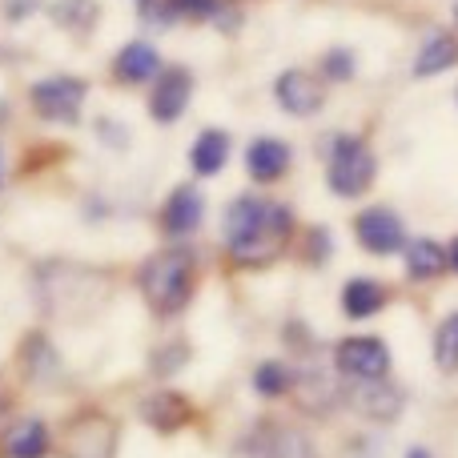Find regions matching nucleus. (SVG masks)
<instances>
[{
    "label": "nucleus",
    "instance_id": "obj_1",
    "mask_svg": "<svg viewBox=\"0 0 458 458\" xmlns=\"http://www.w3.org/2000/svg\"><path fill=\"white\" fill-rule=\"evenodd\" d=\"M293 233V214L269 198H237L225 214V250L237 266H269L282 258Z\"/></svg>",
    "mask_w": 458,
    "mask_h": 458
},
{
    "label": "nucleus",
    "instance_id": "obj_2",
    "mask_svg": "<svg viewBox=\"0 0 458 458\" xmlns=\"http://www.w3.org/2000/svg\"><path fill=\"white\" fill-rule=\"evenodd\" d=\"M137 285H141V298L161 318L182 314L193 293V253L182 250V245H169V250L153 253L141 266V274H137Z\"/></svg>",
    "mask_w": 458,
    "mask_h": 458
},
{
    "label": "nucleus",
    "instance_id": "obj_3",
    "mask_svg": "<svg viewBox=\"0 0 458 458\" xmlns=\"http://www.w3.org/2000/svg\"><path fill=\"white\" fill-rule=\"evenodd\" d=\"M378 174V161H374L370 145L362 137H338L330 149V169H326V182L338 198H362L374 185Z\"/></svg>",
    "mask_w": 458,
    "mask_h": 458
},
{
    "label": "nucleus",
    "instance_id": "obj_4",
    "mask_svg": "<svg viewBox=\"0 0 458 458\" xmlns=\"http://www.w3.org/2000/svg\"><path fill=\"white\" fill-rule=\"evenodd\" d=\"M89 85L81 77H45L29 89V101L37 109V117L56 121V125H72L81 117V105H85Z\"/></svg>",
    "mask_w": 458,
    "mask_h": 458
},
{
    "label": "nucleus",
    "instance_id": "obj_5",
    "mask_svg": "<svg viewBox=\"0 0 458 458\" xmlns=\"http://www.w3.org/2000/svg\"><path fill=\"white\" fill-rule=\"evenodd\" d=\"M334 366L354 382H378L390 374V346L382 338H342L334 346Z\"/></svg>",
    "mask_w": 458,
    "mask_h": 458
},
{
    "label": "nucleus",
    "instance_id": "obj_6",
    "mask_svg": "<svg viewBox=\"0 0 458 458\" xmlns=\"http://www.w3.org/2000/svg\"><path fill=\"white\" fill-rule=\"evenodd\" d=\"M64 458H117V427L105 414H81L61 438Z\"/></svg>",
    "mask_w": 458,
    "mask_h": 458
},
{
    "label": "nucleus",
    "instance_id": "obj_7",
    "mask_svg": "<svg viewBox=\"0 0 458 458\" xmlns=\"http://www.w3.org/2000/svg\"><path fill=\"white\" fill-rule=\"evenodd\" d=\"M237 458H318L306 435L298 430L274 427V422H258L250 435L237 443Z\"/></svg>",
    "mask_w": 458,
    "mask_h": 458
},
{
    "label": "nucleus",
    "instance_id": "obj_8",
    "mask_svg": "<svg viewBox=\"0 0 458 458\" xmlns=\"http://www.w3.org/2000/svg\"><path fill=\"white\" fill-rule=\"evenodd\" d=\"M354 237H358V245H362L366 253H378V258H386V253H398L406 245L403 217H398L394 209H386V206L362 209V214L354 217Z\"/></svg>",
    "mask_w": 458,
    "mask_h": 458
},
{
    "label": "nucleus",
    "instance_id": "obj_9",
    "mask_svg": "<svg viewBox=\"0 0 458 458\" xmlns=\"http://www.w3.org/2000/svg\"><path fill=\"white\" fill-rule=\"evenodd\" d=\"M190 97H193V72L190 69H182V64L161 69L157 85H153V93H149V117L157 121V125H174V121L185 113Z\"/></svg>",
    "mask_w": 458,
    "mask_h": 458
},
{
    "label": "nucleus",
    "instance_id": "obj_10",
    "mask_svg": "<svg viewBox=\"0 0 458 458\" xmlns=\"http://www.w3.org/2000/svg\"><path fill=\"white\" fill-rule=\"evenodd\" d=\"M274 97L290 117H314L326 101L318 77H310V72H301V69H285L282 77L274 81Z\"/></svg>",
    "mask_w": 458,
    "mask_h": 458
},
{
    "label": "nucleus",
    "instance_id": "obj_11",
    "mask_svg": "<svg viewBox=\"0 0 458 458\" xmlns=\"http://www.w3.org/2000/svg\"><path fill=\"white\" fill-rule=\"evenodd\" d=\"M190 419H193V403L182 390H153L141 403V422L153 427L157 435H174V430H182Z\"/></svg>",
    "mask_w": 458,
    "mask_h": 458
},
{
    "label": "nucleus",
    "instance_id": "obj_12",
    "mask_svg": "<svg viewBox=\"0 0 458 458\" xmlns=\"http://www.w3.org/2000/svg\"><path fill=\"white\" fill-rule=\"evenodd\" d=\"M201 217H206V198H201V190H193V185H177L174 193H169V201L161 206V229H165V237H190L193 229L201 225Z\"/></svg>",
    "mask_w": 458,
    "mask_h": 458
},
{
    "label": "nucleus",
    "instance_id": "obj_13",
    "mask_svg": "<svg viewBox=\"0 0 458 458\" xmlns=\"http://www.w3.org/2000/svg\"><path fill=\"white\" fill-rule=\"evenodd\" d=\"M293 398L306 414H330L334 406L342 403V386L334 382V374L318 370V366H306V370L293 374Z\"/></svg>",
    "mask_w": 458,
    "mask_h": 458
},
{
    "label": "nucleus",
    "instance_id": "obj_14",
    "mask_svg": "<svg viewBox=\"0 0 458 458\" xmlns=\"http://www.w3.org/2000/svg\"><path fill=\"white\" fill-rule=\"evenodd\" d=\"M290 161H293V153L285 141H277V137H253L250 149H245V174L258 185H274L277 177H285Z\"/></svg>",
    "mask_w": 458,
    "mask_h": 458
},
{
    "label": "nucleus",
    "instance_id": "obj_15",
    "mask_svg": "<svg viewBox=\"0 0 458 458\" xmlns=\"http://www.w3.org/2000/svg\"><path fill=\"white\" fill-rule=\"evenodd\" d=\"M157 72H161V53L153 45H145V40L125 45L117 53V61H113V77L125 81V85H145V81H153Z\"/></svg>",
    "mask_w": 458,
    "mask_h": 458
},
{
    "label": "nucleus",
    "instance_id": "obj_16",
    "mask_svg": "<svg viewBox=\"0 0 458 458\" xmlns=\"http://www.w3.org/2000/svg\"><path fill=\"white\" fill-rule=\"evenodd\" d=\"M354 403H358V411H362L366 419H374V422H390V419H398V414H403V390L390 386L386 378H378V382H362V390L354 394Z\"/></svg>",
    "mask_w": 458,
    "mask_h": 458
},
{
    "label": "nucleus",
    "instance_id": "obj_17",
    "mask_svg": "<svg viewBox=\"0 0 458 458\" xmlns=\"http://www.w3.org/2000/svg\"><path fill=\"white\" fill-rule=\"evenodd\" d=\"M382 306H386V290H382L378 282H370V277H350V282L342 285V314L354 318V322L374 318Z\"/></svg>",
    "mask_w": 458,
    "mask_h": 458
},
{
    "label": "nucleus",
    "instance_id": "obj_18",
    "mask_svg": "<svg viewBox=\"0 0 458 458\" xmlns=\"http://www.w3.org/2000/svg\"><path fill=\"white\" fill-rule=\"evenodd\" d=\"M225 161H229V133H225V129H206V133L193 141V149H190L193 174H198V177H214V174H222V169H225Z\"/></svg>",
    "mask_w": 458,
    "mask_h": 458
},
{
    "label": "nucleus",
    "instance_id": "obj_19",
    "mask_svg": "<svg viewBox=\"0 0 458 458\" xmlns=\"http://www.w3.org/2000/svg\"><path fill=\"white\" fill-rule=\"evenodd\" d=\"M48 446H53V438H48V427L40 419L16 422L4 435V458H45Z\"/></svg>",
    "mask_w": 458,
    "mask_h": 458
},
{
    "label": "nucleus",
    "instance_id": "obj_20",
    "mask_svg": "<svg viewBox=\"0 0 458 458\" xmlns=\"http://www.w3.org/2000/svg\"><path fill=\"white\" fill-rule=\"evenodd\" d=\"M454 64H458V40L451 32H435L414 56V77H438V72L454 69Z\"/></svg>",
    "mask_w": 458,
    "mask_h": 458
},
{
    "label": "nucleus",
    "instance_id": "obj_21",
    "mask_svg": "<svg viewBox=\"0 0 458 458\" xmlns=\"http://www.w3.org/2000/svg\"><path fill=\"white\" fill-rule=\"evenodd\" d=\"M403 250H406V274L414 282H430V277L446 274V250L438 242H430V237H414Z\"/></svg>",
    "mask_w": 458,
    "mask_h": 458
},
{
    "label": "nucleus",
    "instance_id": "obj_22",
    "mask_svg": "<svg viewBox=\"0 0 458 458\" xmlns=\"http://www.w3.org/2000/svg\"><path fill=\"white\" fill-rule=\"evenodd\" d=\"M21 366L32 382H48L56 370H61V358H56L53 342L40 338V334H32V338L21 346Z\"/></svg>",
    "mask_w": 458,
    "mask_h": 458
},
{
    "label": "nucleus",
    "instance_id": "obj_23",
    "mask_svg": "<svg viewBox=\"0 0 458 458\" xmlns=\"http://www.w3.org/2000/svg\"><path fill=\"white\" fill-rule=\"evenodd\" d=\"M290 386H293V370L285 362H261L253 370V390L261 398H282V394H290Z\"/></svg>",
    "mask_w": 458,
    "mask_h": 458
},
{
    "label": "nucleus",
    "instance_id": "obj_24",
    "mask_svg": "<svg viewBox=\"0 0 458 458\" xmlns=\"http://www.w3.org/2000/svg\"><path fill=\"white\" fill-rule=\"evenodd\" d=\"M53 21L61 24V29H72V32L93 29L97 24V0H56Z\"/></svg>",
    "mask_w": 458,
    "mask_h": 458
},
{
    "label": "nucleus",
    "instance_id": "obj_25",
    "mask_svg": "<svg viewBox=\"0 0 458 458\" xmlns=\"http://www.w3.org/2000/svg\"><path fill=\"white\" fill-rule=\"evenodd\" d=\"M435 362L443 374L458 370V314H446L435 330Z\"/></svg>",
    "mask_w": 458,
    "mask_h": 458
},
{
    "label": "nucleus",
    "instance_id": "obj_26",
    "mask_svg": "<svg viewBox=\"0 0 458 458\" xmlns=\"http://www.w3.org/2000/svg\"><path fill=\"white\" fill-rule=\"evenodd\" d=\"M185 362H190V346H185L182 338H174V342H165V346H157V350H153V358H149L153 374H174V370H182Z\"/></svg>",
    "mask_w": 458,
    "mask_h": 458
},
{
    "label": "nucleus",
    "instance_id": "obj_27",
    "mask_svg": "<svg viewBox=\"0 0 458 458\" xmlns=\"http://www.w3.org/2000/svg\"><path fill=\"white\" fill-rule=\"evenodd\" d=\"M354 69H358V61H354L350 48H330V53L322 56V72L330 81H350L354 77Z\"/></svg>",
    "mask_w": 458,
    "mask_h": 458
},
{
    "label": "nucleus",
    "instance_id": "obj_28",
    "mask_svg": "<svg viewBox=\"0 0 458 458\" xmlns=\"http://www.w3.org/2000/svg\"><path fill=\"white\" fill-rule=\"evenodd\" d=\"M225 0H169L174 16H190V21H214L222 13Z\"/></svg>",
    "mask_w": 458,
    "mask_h": 458
},
{
    "label": "nucleus",
    "instance_id": "obj_29",
    "mask_svg": "<svg viewBox=\"0 0 458 458\" xmlns=\"http://www.w3.org/2000/svg\"><path fill=\"white\" fill-rule=\"evenodd\" d=\"M326 253H330V233L326 229H310V258L322 261Z\"/></svg>",
    "mask_w": 458,
    "mask_h": 458
},
{
    "label": "nucleus",
    "instance_id": "obj_30",
    "mask_svg": "<svg viewBox=\"0 0 458 458\" xmlns=\"http://www.w3.org/2000/svg\"><path fill=\"white\" fill-rule=\"evenodd\" d=\"M446 261H451V269H458V242L451 245V253H446Z\"/></svg>",
    "mask_w": 458,
    "mask_h": 458
},
{
    "label": "nucleus",
    "instance_id": "obj_31",
    "mask_svg": "<svg viewBox=\"0 0 458 458\" xmlns=\"http://www.w3.org/2000/svg\"><path fill=\"white\" fill-rule=\"evenodd\" d=\"M406 458H430V451H422V446H414V451H406Z\"/></svg>",
    "mask_w": 458,
    "mask_h": 458
},
{
    "label": "nucleus",
    "instance_id": "obj_32",
    "mask_svg": "<svg viewBox=\"0 0 458 458\" xmlns=\"http://www.w3.org/2000/svg\"><path fill=\"white\" fill-rule=\"evenodd\" d=\"M0 182H4V149H0Z\"/></svg>",
    "mask_w": 458,
    "mask_h": 458
},
{
    "label": "nucleus",
    "instance_id": "obj_33",
    "mask_svg": "<svg viewBox=\"0 0 458 458\" xmlns=\"http://www.w3.org/2000/svg\"><path fill=\"white\" fill-rule=\"evenodd\" d=\"M454 16H458V8H454Z\"/></svg>",
    "mask_w": 458,
    "mask_h": 458
}]
</instances>
